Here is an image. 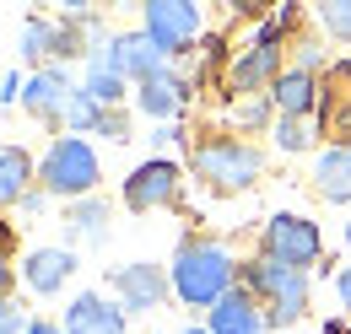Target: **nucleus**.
<instances>
[{
	"instance_id": "nucleus-19",
	"label": "nucleus",
	"mask_w": 351,
	"mask_h": 334,
	"mask_svg": "<svg viewBox=\"0 0 351 334\" xmlns=\"http://www.w3.org/2000/svg\"><path fill=\"white\" fill-rule=\"evenodd\" d=\"M103 237H108V205L97 194L65 205V248L71 243H103Z\"/></svg>"
},
{
	"instance_id": "nucleus-4",
	"label": "nucleus",
	"mask_w": 351,
	"mask_h": 334,
	"mask_svg": "<svg viewBox=\"0 0 351 334\" xmlns=\"http://www.w3.org/2000/svg\"><path fill=\"white\" fill-rule=\"evenodd\" d=\"M97 178H103L97 151H92L82 135H54L44 146V157H38V189H44L49 200H65V205L92 200L97 194Z\"/></svg>"
},
{
	"instance_id": "nucleus-20",
	"label": "nucleus",
	"mask_w": 351,
	"mask_h": 334,
	"mask_svg": "<svg viewBox=\"0 0 351 334\" xmlns=\"http://www.w3.org/2000/svg\"><path fill=\"white\" fill-rule=\"evenodd\" d=\"M22 60L44 70L49 60H60V22L54 16H27L22 22Z\"/></svg>"
},
{
	"instance_id": "nucleus-8",
	"label": "nucleus",
	"mask_w": 351,
	"mask_h": 334,
	"mask_svg": "<svg viewBox=\"0 0 351 334\" xmlns=\"http://www.w3.org/2000/svg\"><path fill=\"white\" fill-rule=\"evenodd\" d=\"M108 292H114V302H119L125 313H152V307H162V302L173 296V281H168L162 264L135 259V264L108 270Z\"/></svg>"
},
{
	"instance_id": "nucleus-12",
	"label": "nucleus",
	"mask_w": 351,
	"mask_h": 334,
	"mask_svg": "<svg viewBox=\"0 0 351 334\" xmlns=\"http://www.w3.org/2000/svg\"><path fill=\"white\" fill-rule=\"evenodd\" d=\"M65 334H130V313L97 292H82L65 307Z\"/></svg>"
},
{
	"instance_id": "nucleus-9",
	"label": "nucleus",
	"mask_w": 351,
	"mask_h": 334,
	"mask_svg": "<svg viewBox=\"0 0 351 334\" xmlns=\"http://www.w3.org/2000/svg\"><path fill=\"white\" fill-rule=\"evenodd\" d=\"M178 194H184V178H178V162H168V157L141 162L125 178V205L130 210H168L178 205Z\"/></svg>"
},
{
	"instance_id": "nucleus-28",
	"label": "nucleus",
	"mask_w": 351,
	"mask_h": 334,
	"mask_svg": "<svg viewBox=\"0 0 351 334\" xmlns=\"http://www.w3.org/2000/svg\"><path fill=\"white\" fill-rule=\"evenodd\" d=\"M22 334H65V324H54V318H33Z\"/></svg>"
},
{
	"instance_id": "nucleus-25",
	"label": "nucleus",
	"mask_w": 351,
	"mask_h": 334,
	"mask_svg": "<svg viewBox=\"0 0 351 334\" xmlns=\"http://www.w3.org/2000/svg\"><path fill=\"white\" fill-rule=\"evenodd\" d=\"M270 140H276L281 151H308V146H313V129H308V119H276V125H270Z\"/></svg>"
},
{
	"instance_id": "nucleus-15",
	"label": "nucleus",
	"mask_w": 351,
	"mask_h": 334,
	"mask_svg": "<svg viewBox=\"0 0 351 334\" xmlns=\"http://www.w3.org/2000/svg\"><path fill=\"white\" fill-rule=\"evenodd\" d=\"M206 329L211 334H270V324H265L260 302L243 292V286H232V292L211 307V324H206Z\"/></svg>"
},
{
	"instance_id": "nucleus-32",
	"label": "nucleus",
	"mask_w": 351,
	"mask_h": 334,
	"mask_svg": "<svg viewBox=\"0 0 351 334\" xmlns=\"http://www.w3.org/2000/svg\"><path fill=\"white\" fill-rule=\"evenodd\" d=\"M184 334H211V329H195V324H189V329H184Z\"/></svg>"
},
{
	"instance_id": "nucleus-14",
	"label": "nucleus",
	"mask_w": 351,
	"mask_h": 334,
	"mask_svg": "<svg viewBox=\"0 0 351 334\" xmlns=\"http://www.w3.org/2000/svg\"><path fill=\"white\" fill-rule=\"evenodd\" d=\"M71 275H76V253L71 248H33L22 259V281H27V292H38V296L65 292Z\"/></svg>"
},
{
	"instance_id": "nucleus-5",
	"label": "nucleus",
	"mask_w": 351,
	"mask_h": 334,
	"mask_svg": "<svg viewBox=\"0 0 351 334\" xmlns=\"http://www.w3.org/2000/svg\"><path fill=\"white\" fill-rule=\"evenodd\" d=\"M87 60H97V65H108L114 76H125V81H152V76H162V70H173L168 65V49L152 38L146 27H135V33H114V38L92 43Z\"/></svg>"
},
{
	"instance_id": "nucleus-2",
	"label": "nucleus",
	"mask_w": 351,
	"mask_h": 334,
	"mask_svg": "<svg viewBox=\"0 0 351 334\" xmlns=\"http://www.w3.org/2000/svg\"><path fill=\"white\" fill-rule=\"evenodd\" d=\"M238 286L260 302L265 324L276 334L308 318V270H292V264H281V259H270V253H254V259L238 270Z\"/></svg>"
},
{
	"instance_id": "nucleus-18",
	"label": "nucleus",
	"mask_w": 351,
	"mask_h": 334,
	"mask_svg": "<svg viewBox=\"0 0 351 334\" xmlns=\"http://www.w3.org/2000/svg\"><path fill=\"white\" fill-rule=\"evenodd\" d=\"M38 183V162L22 146H0V205H22Z\"/></svg>"
},
{
	"instance_id": "nucleus-16",
	"label": "nucleus",
	"mask_w": 351,
	"mask_h": 334,
	"mask_svg": "<svg viewBox=\"0 0 351 334\" xmlns=\"http://www.w3.org/2000/svg\"><path fill=\"white\" fill-rule=\"evenodd\" d=\"M184 103H189V81H184L178 70H162V76L135 86V108H141L146 119H173Z\"/></svg>"
},
{
	"instance_id": "nucleus-6",
	"label": "nucleus",
	"mask_w": 351,
	"mask_h": 334,
	"mask_svg": "<svg viewBox=\"0 0 351 334\" xmlns=\"http://www.w3.org/2000/svg\"><path fill=\"white\" fill-rule=\"evenodd\" d=\"M260 253L281 259V264H292V270H308V264H319V253H324V232H319L308 216L281 210V216H270V221H265Z\"/></svg>"
},
{
	"instance_id": "nucleus-33",
	"label": "nucleus",
	"mask_w": 351,
	"mask_h": 334,
	"mask_svg": "<svg viewBox=\"0 0 351 334\" xmlns=\"http://www.w3.org/2000/svg\"><path fill=\"white\" fill-rule=\"evenodd\" d=\"M346 248H351V221H346Z\"/></svg>"
},
{
	"instance_id": "nucleus-7",
	"label": "nucleus",
	"mask_w": 351,
	"mask_h": 334,
	"mask_svg": "<svg viewBox=\"0 0 351 334\" xmlns=\"http://www.w3.org/2000/svg\"><path fill=\"white\" fill-rule=\"evenodd\" d=\"M141 27L162 43L168 60H173V54H184V49L200 43V33H206V11L189 5V0H152V5H141Z\"/></svg>"
},
{
	"instance_id": "nucleus-13",
	"label": "nucleus",
	"mask_w": 351,
	"mask_h": 334,
	"mask_svg": "<svg viewBox=\"0 0 351 334\" xmlns=\"http://www.w3.org/2000/svg\"><path fill=\"white\" fill-rule=\"evenodd\" d=\"M319 92L324 81L313 76V70H298V65H287L276 86H270V103H276V119H308V114H319Z\"/></svg>"
},
{
	"instance_id": "nucleus-17",
	"label": "nucleus",
	"mask_w": 351,
	"mask_h": 334,
	"mask_svg": "<svg viewBox=\"0 0 351 334\" xmlns=\"http://www.w3.org/2000/svg\"><path fill=\"white\" fill-rule=\"evenodd\" d=\"M313 189L324 200H335V205L351 200V146H324L313 157Z\"/></svg>"
},
{
	"instance_id": "nucleus-22",
	"label": "nucleus",
	"mask_w": 351,
	"mask_h": 334,
	"mask_svg": "<svg viewBox=\"0 0 351 334\" xmlns=\"http://www.w3.org/2000/svg\"><path fill=\"white\" fill-rule=\"evenodd\" d=\"M103 119H108V108L76 86V97H71V108H65V135H92V129H103Z\"/></svg>"
},
{
	"instance_id": "nucleus-29",
	"label": "nucleus",
	"mask_w": 351,
	"mask_h": 334,
	"mask_svg": "<svg viewBox=\"0 0 351 334\" xmlns=\"http://www.w3.org/2000/svg\"><path fill=\"white\" fill-rule=\"evenodd\" d=\"M22 92H16V70H5V81H0V103H16Z\"/></svg>"
},
{
	"instance_id": "nucleus-31",
	"label": "nucleus",
	"mask_w": 351,
	"mask_h": 334,
	"mask_svg": "<svg viewBox=\"0 0 351 334\" xmlns=\"http://www.w3.org/2000/svg\"><path fill=\"white\" fill-rule=\"evenodd\" d=\"M0 334H22V318H5V324H0Z\"/></svg>"
},
{
	"instance_id": "nucleus-21",
	"label": "nucleus",
	"mask_w": 351,
	"mask_h": 334,
	"mask_svg": "<svg viewBox=\"0 0 351 334\" xmlns=\"http://www.w3.org/2000/svg\"><path fill=\"white\" fill-rule=\"evenodd\" d=\"M82 92H87V97H97L103 108H119V103H125V92H130V81H125V76H114L108 65L87 60V81H82Z\"/></svg>"
},
{
	"instance_id": "nucleus-11",
	"label": "nucleus",
	"mask_w": 351,
	"mask_h": 334,
	"mask_svg": "<svg viewBox=\"0 0 351 334\" xmlns=\"http://www.w3.org/2000/svg\"><path fill=\"white\" fill-rule=\"evenodd\" d=\"M71 97H76V86L65 76V65H44V70H33L27 86H22V108H27L38 125H65Z\"/></svg>"
},
{
	"instance_id": "nucleus-27",
	"label": "nucleus",
	"mask_w": 351,
	"mask_h": 334,
	"mask_svg": "<svg viewBox=\"0 0 351 334\" xmlns=\"http://www.w3.org/2000/svg\"><path fill=\"white\" fill-rule=\"evenodd\" d=\"M335 296H341V307L351 313V264L341 270V275H335Z\"/></svg>"
},
{
	"instance_id": "nucleus-3",
	"label": "nucleus",
	"mask_w": 351,
	"mask_h": 334,
	"mask_svg": "<svg viewBox=\"0 0 351 334\" xmlns=\"http://www.w3.org/2000/svg\"><path fill=\"white\" fill-rule=\"evenodd\" d=\"M189 172L217 194H238V189L260 183L265 151L238 135H206V140H189Z\"/></svg>"
},
{
	"instance_id": "nucleus-24",
	"label": "nucleus",
	"mask_w": 351,
	"mask_h": 334,
	"mask_svg": "<svg viewBox=\"0 0 351 334\" xmlns=\"http://www.w3.org/2000/svg\"><path fill=\"white\" fill-rule=\"evenodd\" d=\"M270 114H276L270 92H260V97H238V103H232V125H238V129H260Z\"/></svg>"
},
{
	"instance_id": "nucleus-23",
	"label": "nucleus",
	"mask_w": 351,
	"mask_h": 334,
	"mask_svg": "<svg viewBox=\"0 0 351 334\" xmlns=\"http://www.w3.org/2000/svg\"><path fill=\"white\" fill-rule=\"evenodd\" d=\"M319 27L330 33V38H341V43H351V0H324L319 11Z\"/></svg>"
},
{
	"instance_id": "nucleus-30",
	"label": "nucleus",
	"mask_w": 351,
	"mask_h": 334,
	"mask_svg": "<svg viewBox=\"0 0 351 334\" xmlns=\"http://www.w3.org/2000/svg\"><path fill=\"white\" fill-rule=\"evenodd\" d=\"M38 210H44V189H33V194L22 200V216H38Z\"/></svg>"
},
{
	"instance_id": "nucleus-1",
	"label": "nucleus",
	"mask_w": 351,
	"mask_h": 334,
	"mask_svg": "<svg viewBox=\"0 0 351 334\" xmlns=\"http://www.w3.org/2000/svg\"><path fill=\"white\" fill-rule=\"evenodd\" d=\"M168 281H173V296L184 307H206L211 313L221 296L238 286V264H232V253L221 248L217 237H184L173 248Z\"/></svg>"
},
{
	"instance_id": "nucleus-26",
	"label": "nucleus",
	"mask_w": 351,
	"mask_h": 334,
	"mask_svg": "<svg viewBox=\"0 0 351 334\" xmlns=\"http://www.w3.org/2000/svg\"><path fill=\"white\" fill-rule=\"evenodd\" d=\"M97 135H114V140H130V119H125V108H108V119Z\"/></svg>"
},
{
	"instance_id": "nucleus-10",
	"label": "nucleus",
	"mask_w": 351,
	"mask_h": 334,
	"mask_svg": "<svg viewBox=\"0 0 351 334\" xmlns=\"http://www.w3.org/2000/svg\"><path fill=\"white\" fill-rule=\"evenodd\" d=\"M319 135H330V146H351V60H335V65L324 70Z\"/></svg>"
}]
</instances>
